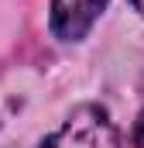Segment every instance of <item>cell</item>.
Masks as SVG:
<instances>
[{"instance_id":"3957f363","label":"cell","mask_w":144,"mask_h":148,"mask_svg":"<svg viewBox=\"0 0 144 148\" xmlns=\"http://www.w3.org/2000/svg\"><path fill=\"white\" fill-rule=\"evenodd\" d=\"M130 141H134V148H144V110L137 114V121L130 127Z\"/></svg>"},{"instance_id":"6da1fadb","label":"cell","mask_w":144,"mask_h":148,"mask_svg":"<svg viewBox=\"0 0 144 148\" xmlns=\"http://www.w3.org/2000/svg\"><path fill=\"white\" fill-rule=\"evenodd\" d=\"M41 148H120V134L103 107L82 103L41 141Z\"/></svg>"},{"instance_id":"7a4b0ae2","label":"cell","mask_w":144,"mask_h":148,"mask_svg":"<svg viewBox=\"0 0 144 148\" xmlns=\"http://www.w3.org/2000/svg\"><path fill=\"white\" fill-rule=\"evenodd\" d=\"M110 0H52V31L62 41H79Z\"/></svg>"},{"instance_id":"277c9868","label":"cell","mask_w":144,"mask_h":148,"mask_svg":"<svg viewBox=\"0 0 144 148\" xmlns=\"http://www.w3.org/2000/svg\"><path fill=\"white\" fill-rule=\"evenodd\" d=\"M130 3H134V10H141V14H144V0H130Z\"/></svg>"}]
</instances>
